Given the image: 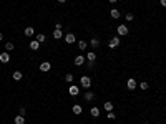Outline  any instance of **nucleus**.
<instances>
[{
  "instance_id": "1",
  "label": "nucleus",
  "mask_w": 166,
  "mask_h": 124,
  "mask_svg": "<svg viewBox=\"0 0 166 124\" xmlns=\"http://www.w3.org/2000/svg\"><path fill=\"white\" fill-rule=\"evenodd\" d=\"M80 83H82V86H83V88H90V86H91V80H90L88 76H82Z\"/></svg>"
},
{
  "instance_id": "2",
  "label": "nucleus",
  "mask_w": 166,
  "mask_h": 124,
  "mask_svg": "<svg viewBox=\"0 0 166 124\" xmlns=\"http://www.w3.org/2000/svg\"><path fill=\"white\" fill-rule=\"evenodd\" d=\"M65 41L68 45H72V43H75V41H77V37H75L73 33H66V35H65Z\"/></svg>"
},
{
  "instance_id": "3",
  "label": "nucleus",
  "mask_w": 166,
  "mask_h": 124,
  "mask_svg": "<svg viewBox=\"0 0 166 124\" xmlns=\"http://www.w3.org/2000/svg\"><path fill=\"white\" fill-rule=\"evenodd\" d=\"M118 35H120V37L128 35V27L126 25H120V27H118Z\"/></svg>"
},
{
  "instance_id": "4",
  "label": "nucleus",
  "mask_w": 166,
  "mask_h": 124,
  "mask_svg": "<svg viewBox=\"0 0 166 124\" xmlns=\"http://www.w3.org/2000/svg\"><path fill=\"white\" fill-rule=\"evenodd\" d=\"M0 61H2V63H8V61H10V55H8V51L0 53Z\"/></svg>"
},
{
  "instance_id": "5",
  "label": "nucleus",
  "mask_w": 166,
  "mask_h": 124,
  "mask_svg": "<svg viewBox=\"0 0 166 124\" xmlns=\"http://www.w3.org/2000/svg\"><path fill=\"white\" fill-rule=\"evenodd\" d=\"M108 45H110V48H116V46L120 45V38H118V37H113L110 40V43H108Z\"/></svg>"
},
{
  "instance_id": "6",
  "label": "nucleus",
  "mask_w": 166,
  "mask_h": 124,
  "mask_svg": "<svg viewBox=\"0 0 166 124\" xmlns=\"http://www.w3.org/2000/svg\"><path fill=\"white\" fill-rule=\"evenodd\" d=\"M50 68H52V65H50L48 61H43V63H40V71H43V73H45V71H48Z\"/></svg>"
},
{
  "instance_id": "7",
  "label": "nucleus",
  "mask_w": 166,
  "mask_h": 124,
  "mask_svg": "<svg viewBox=\"0 0 166 124\" xmlns=\"http://www.w3.org/2000/svg\"><path fill=\"white\" fill-rule=\"evenodd\" d=\"M126 86H128V89H135V88H136V80L130 78V80L126 81Z\"/></svg>"
},
{
  "instance_id": "8",
  "label": "nucleus",
  "mask_w": 166,
  "mask_h": 124,
  "mask_svg": "<svg viewBox=\"0 0 166 124\" xmlns=\"http://www.w3.org/2000/svg\"><path fill=\"white\" fill-rule=\"evenodd\" d=\"M78 93H80V88L75 86V84H72V86H70V94H72V96H77Z\"/></svg>"
},
{
  "instance_id": "9",
  "label": "nucleus",
  "mask_w": 166,
  "mask_h": 124,
  "mask_svg": "<svg viewBox=\"0 0 166 124\" xmlns=\"http://www.w3.org/2000/svg\"><path fill=\"white\" fill-rule=\"evenodd\" d=\"M83 63H85V58H83L82 55H80V56H77V58H75V65H77V66H82Z\"/></svg>"
},
{
  "instance_id": "10",
  "label": "nucleus",
  "mask_w": 166,
  "mask_h": 124,
  "mask_svg": "<svg viewBox=\"0 0 166 124\" xmlns=\"http://www.w3.org/2000/svg\"><path fill=\"white\" fill-rule=\"evenodd\" d=\"M72 111H73V114H82V106H80V104H75V106H73L72 108Z\"/></svg>"
},
{
  "instance_id": "11",
  "label": "nucleus",
  "mask_w": 166,
  "mask_h": 124,
  "mask_svg": "<svg viewBox=\"0 0 166 124\" xmlns=\"http://www.w3.org/2000/svg\"><path fill=\"white\" fill-rule=\"evenodd\" d=\"M25 35H27V37H33V35H35L33 27H27V28H25Z\"/></svg>"
},
{
  "instance_id": "12",
  "label": "nucleus",
  "mask_w": 166,
  "mask_h": 124,
  "mask_svg": "<svg viewBox=\"0 0 166 124\" xmlns=\"http://www.w3.org/2000/svg\"><path fill=\"white\" fill-rule=\"evenodd\" d=\"M63 37V35H61V30H53V38H55V40H60V38Z\"/></svg>"
},
{
  "instance_id": "13",
  "label": "nucleus",
  "mask_w": 166,
  "mask_h": 124,
  "mask_svg": "<svg viewBox=\"0 0 166 124\" xmlns=\"http://www.w3.org/2000/svg\"><path fill=\"white\" fill-rule=\"evenodd\" d=\"M86 60H88V61H95V60H96V53H95V51H90V53L86 55Z\"/></svg>"
},
{
  "instance_id": "14",
  "label": "nucleus",
  "mask_w": 166,
  "mask_h": 124,
  "mask_svg": "<svg viewBox=\"0 0 166 124\" xmlns=\"http://www.w3.org/2000/svg\"><path fill=\"white\" fill-rule=\"evenodd\" d=\"M22 73H20V71H15V73H13V75H12V78H13V80H15V81H20V80H22Z\"/></svg>"
},
{
  "instance_id": "15",
  "label": "nucleus",
  "mask_w": 166,
  "mask_h": 124,
  "mask_svg": "<svg viewBox=\"0 0 166 124\" xmlns=\"http://www.w3.org/2000/svg\"><path fill=\"white\" fill-rule=\"evenodd\" d=\"M110 13H111V18H120V10L118 8H113Z\"/></svg>"
},
{
  "instance_id": "16",
  "label": "nucleus",
  "mask_w": 166,
  "mask_h": 124,
  "mask_svg": "<svg viewBox=\"0 0 166 124\" xmlns=\"http://www.w3.org/2000/svg\"><path fill=\"white\" fill-rule=\"evenodd\" d=\"M15 124H25V118L23 116H15Z\"/></svg>"
},
{
  "instance_id": "17",
  "label": "nucleus",
  "mask_w": 166,
  "mask_h": 124,
  "mask_svg": "<svg viewBox=\"0 0 166 124\" xmlns=\"http://www.w3.org/2000/svg\"><path fill=\"white\" fill-rule=\"evenodd\" d=\"M103 108L106 109V113H108V111H113V103H105V104H103Z\"/></svg>"
},
{
  "instance_id": "18",
  "label": "nucleus",
  "mask_w": 166,
  "mask_h": 124,
  "mask_svg": "<svg viewBox=\"0 0 166 124\" xmlns=\"http://www.w3.org/2000/svg\"><path fill=\"white\" fill-rule=\"evenodd\" d=\"M38 46H40V43L37 41V40H33V41H30V48H32V50H38Z\"/></svg>"
},
{
  "instance_id": "19",
  "label": "nucleus",
  "mask_w": 166,
  "mask_h": 124,
  "mask_svg": "<svg viewBox=\"0 0 166 124\" xmlns=\"http://www.w3.org/2000/svg\"><path fill=\"white\" fill-rule=\"evenodd\" d=\"M90 113H91V116L98 118V116H100V109L98 108H91V111H90Z\"/></svg>"
},
{
  "instance_id": "20",
  "label": "nucleus",
  "mask_w": 166,
  "mask_h": 124,
  "mask_svg": "<svg viewBox=\"0 0 166 124\" xmlns=\"http://www.w3.org/2000/svg\"><path fill=\"white\" fill-rule=\"evenodd\" d=\"M90 43H91V46H93V48H96V46L100 45V41L96 40V38H91V41H90Z\"/></svg>"
},
{
  "instance_id": "21",
  "label": "nucleus",
  "mask_w": 166,
  "mask_h": 124,
  "mask_svg": "<svg viewBox=\"0 0 166 124\" xmlns=\"http://www.w3.org/2000/svg\"><path fill=\"white\" fill-rule=\"evenodd\" d=\"M85 99H86V101H91V99H93V93L88 91L86 94H85Z\"/></svg>"
},
{
  "instance_id": "22",
  "label": "nucleus",
  "mask_w": 166,
  "mask_h": 124,
  "mask_svg": "<svg viewBox=\"0 0 166 124\" xmlns=\"http://www.w3.org/2000/svg\"><path fill=\"white\" fill-rule=\"evenodd\" d=\"M78 48L85 50V48H86V41H83V40H82V41H78Z\"/></svg>"
},
{
  "instance_id": "23",
  "label": "nucleus",
  "mask_w": 166,
  "mask_h": 124,
  "mask_svg": "<svg viewBox=\"0 0 166 124\" xmlns=\"http://www.w3.org/2000/svg\"><path fill=\"white\" fill-rule=\"evenodd\" d=\"M37 41H38V43H43L45 41V35H37Z\"/></svg>"
},
{
  "instance_id": "24",
  "label": "nucleus",
  "mask_w": 166,
  "mask_h": 124,
  "mask_svg": "<svg viewBox=\"0 0 166 124\" xmlns=\"http://www.w3.org/2000/svg\"><path fill=\"white\" fill-rule=\"evenodd\" d=\"M106 118H108V119H115V118H116V114L113 113V111H108V114H106Z\"/></svg>"
},
{
  "instance_id": "25",
  "label": "nucleus",
  "mask_w": 166,
  "mask_h": 124,
  "mask_svg": "<svg viewBox=\"0 0 166 124\" xmlns=\"http://www.w3.org/2000/svg\"><path fill=\"white\" fill-rule=\"evenodd\" d=\"M5 50H7V51H10V50H13V43H10V41H8V43L5 45Z\"/></svg>"
},
{
  "instance_id": "26",
  "label": "nucleus",
  "mask_w": 166,
  "mask_h": 124,
  "mask_svg": "<svg viewBox=\"0 0 166 124\" xmlns=\"http://www.w3.org/2000/svg\"><path fill=\"white\" fill-rule=\"evenodd\" d=\"M65 81H68V83H72V81H73V75H70V73H68V75L65 76Z\"/></svg>"
},
{
  "instance_id": "27",
  "label": "nucleus",
  "mask_w": 166,
  "mask_h": 124,
  "mask_svg": "<svg viewBox=\"0 0 166 124\" xmlns=\"http://www.w3.org/2000/svg\"><path fill=\"white\" fill-rule=\"evenodd\" d=\"M139 88H141V89H148V83H141Z\"/></svg>"
},
{
  "instance_id": "28",
  "label": "nucleus",
  "mask_w": 166,
  "mask_h": 124,
  "mask_svg": "<svg viewBox=\"0 0 166 124\" xmlns=\"http://www.w3.org/2000/svg\"><path fill=\"white\" fill-rule=\"evenodd\" d=\"M126 20H128V22L133 20V13H126Z\"/></svg>"
},
{
  "instance_id": "29",
  "label": "nucleus",
  "mask_w": 166,
  "mask_h": 124,
  "mask_svg": "<svg viewBox=\"0 0 166 124\" xmlns=\"http://www.w3.org/2000/svg\"><path fill=\"white\" fill-rule=\"evenodd\" d=\"M25 113H27V111H25V108L20 109V116H25Z\"/></svg>"
},
{
  "instance_id": "30",
  "label": "nucleus",
  "mask_w": 166,
  "mask_h": 124,
  "mask_svg": "<svg viewBox=\"0 0 166 124\" xmlns=\"http://www.w3.org/2000/svg\"><path fill=\"white\" fill-rule=\"evenodd\" d=\"M160 3H161L163 7H166V0H160Z\"/></svg>"
},
{
  "instance_id": "31",
  "label": "nucleus",
  "mask_w": 166,
  "mask_h": 124,
  "mask_svg": "<svg viewBox=\"0 0 166 124\" xmlns=\"http://www.w3.org/2000/svg\"><path fill=\"white\" fill-rule=\"evenodd\" d=\"M66 0H58V3H65Z\"/></svg>"
},
{
  "instance_id": "32",
  "label": "nucleus",
  "mask_w": 166,
  "mask_h": 124,
  "mask_svg": "<svg viewBox=\"0 0 166 124\" xmlns=\"http://www.w3.org/2000/svg\"><path fill=\"white\" fill-rule=\"evenodd\" d=\"M2 40H3V35H2V33H0V41H2Z\"/></svg>"
},
{
  "instance_id": "33",
  "label": "nucleus",
  "mask_w": 166,
  "mask_h": 124,
  "mask_svg": "<svg viewBox=\"0 0 166 124\" xmlns=\"http://www.w3.org/2000/svg\"><path fill=\"white\" fill-rule=\"evenodd\" d=\"M108 2H111V3H113V2H116V0H108Z\"/></svg>"
}]
</instances>
